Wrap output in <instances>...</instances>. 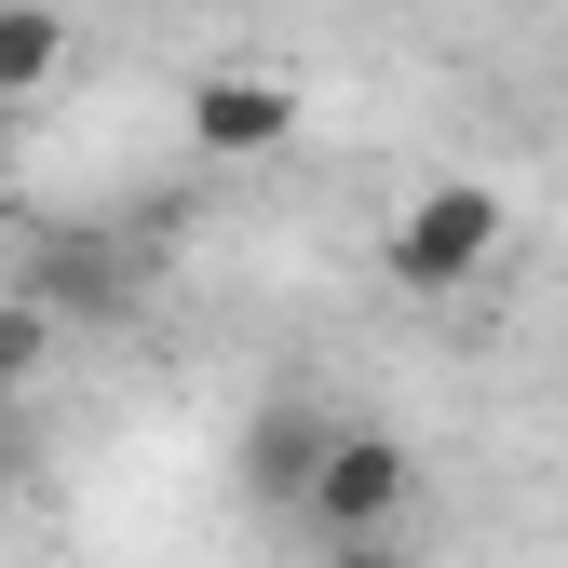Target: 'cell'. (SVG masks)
<instances>
[{
    "instance_id": "1",
    "label": "cell",
    "mask_w": 568,
    "mask_h": 568,
    "mask_svg": "<svg viewBox=\"0 0 568 568\" xmlns=\"http://www.w3.org/2000/svg\"><path fill=\"white\" fill-rule=\"evenodd\" d=\"M501 244H515L501 190H487V176H434V190H419L406 217L379 231V271L406 284V298H460V284L501 271Z\"/></svg>"
},
{
    "instance_id": "7",
    "label": "cell",
    "mask_w": 568,
    "mask_h": 568,
    "mask_svg": "<svg viewBox=\"0 0 568 568\" xmlns=\"http://www.w3.org/2000/svg\"><path fill=\"white\" fill-rule=\"evenodd\" d=\"M41 366H54V312H41V298H0V379L41 393Z\"/></svg>"
},
{
    "instance_id": "5",
    "label": "cell",
    "mask_w": 568,
    "mask_h": 568,
    "mask_svg": "<svg viewBox=\"0 0 568 568\" xmlns=\"http://www.w3.org/2000/svg\"><path fill=\"white\" fill-rule=\"evenodd\" d=\"M68 54H82V41H68L54 0H0V109L54 95V82H68Z\"/></svg>"
},
{
    "instance_id": "8",
    "label": "cell",
    "mask_w": 568,
    "mask_h": 568,
    "mask_svg": "<svg viewBox=\"0 0 568 568\" xmlns=\"http://www.w3.org/2000/svg\"><path fill=\"white\" fill-rule=\"evenodd\" d=\"M325 568H406V541H325Z\"/></svg>"
},
{
    "instance_id": "4",
    "label": "cell",
    "mask_w": 568,
    "mask_h": 568,
    "mask_svg": "<svg viewBox=\"0 0 568 568\" xmlns=\"http://www.w3.org/2000/svg\"><path fill=\"white\" fill-rule=\"evenodd\" d=\"M325 434H338V419H312L298 393H284V406H257V434H244V474H257V501H284V515H298V487H312Z\"/></svg>"
},
{
    "instance_id": "2",
    "label": "cell",
    "mask_w": 568,
    "mask_h": 568,
    "mask_svg": "<svg viewBox=\"0 0 568 568\" xmlns=\"http://www.w3.org/2000/svg\"><path fill=\"white\" fill-rule=\"evenodd\" d=\"M406 515H419V447L338 419L325 460H312V487H298V528L312 541H406Z\"/></svg>"
},
{
    "instance_id": "9",
    "label": "cell",
    "mask_w": 568,
    "mask_h": 568,
    "mask_svg": "<svg viewBox=\"0 0 568 568\" xmlns=\"http://www.w3.org/2000/svg\"><path fill=\"white\" fill-rule=\"evenodd\" d=\"M0 190H14V135H0Z\"/></svg>"
},
{
    "instance_id": "6",
    "label": "cell",
    "mask_w": 568,
    "mask_h": 568,
    "mask_svg": "<svg viewBox=\"0 0 568 568\" xmlns=\"http://www.w3.org/2000/svg\"><path fill=\"white\" fill-rule=\"evenodd\" d=\"M28 298L68 325V312H122V271H109V244H54L41 271H28Z\"/></svg>"
},
{
    "instance_id": "3",
    "label": "cell",
    "mask_w": 568,
    "mask_h": 568,
    "mask_svg": "<svg viewBox=\"0 0 568 568\" xmlns=\"http://www.w3.org/2000/svg\"><path fill=\"white\" fill-rule=\"evenodd\" d=\"M298 135V82L284 68H203L190 82V150L203 163H271Z\"/></svg>"
}]
</instances>
